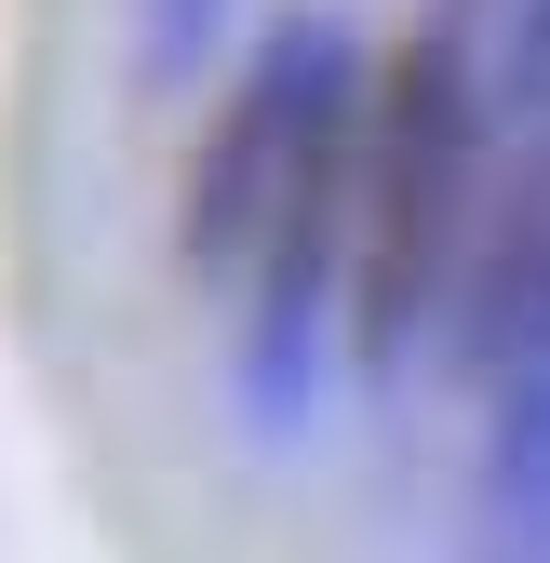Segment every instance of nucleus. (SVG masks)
I'll return each instance as SVG.
<instances>
[{"label": "nucleus", "instance_id": "2", "mask_svg": "<svg viewBox=\"0 0 550 563\" xmlns=\"http://www.w3.org/2000/svg\"><path fill=\"white\" fill-rule=\"evenodd\" d=\"M363 108H376V54L350 27L336 14H268V41L242 54V81H229L216 134H201V162H188V268L242 296L255 242L283 229L322 175L363 162Z\"/></svg>", "mask_w": 550, "mask_h": 563}, {"label": "nucleus", "instance_id": "4", "mask_svg": "<svg viewBox=\"0 0 550 563\" xmlns=\"http://www.w3.org/2000/svg\"><path fill=\"white\" fill-rule=\"evenodd\" d=\"M524 201H550V148H537V175H524Z\"/></svg>", "mask_w": 550, "mask_h": 563}, {"label": "nucleus", "instance_id": "1", "mask_svg": "<svg viewBox=\"0 0 550 563\" xmlns=\"http://www.w3.org/2000/svg\"><path fill=\"white\" fill-rule=\"evenodd\" d=\"M470 175H484V67L457 27L376 54L363 108V201H350V363L389 376L430 335L443 282L470 268Z\"/></svg>", "mask_w": 550, "mask_h": 563}, {"label": "nucleus", "instance_id": "3", "mask_svg": "<svg viewBox=\"0 0 550 563\" xmlns=\"http://www.w3.org/2000/svg\"><path fill=\"white\" fill-rule=\"evenodd\" d=\"M497 108H550V0H510V54H497Z\"/></svg>", "mask_w": 550, "mask_h": 563}]
</instances>
